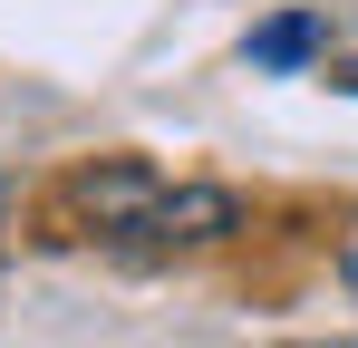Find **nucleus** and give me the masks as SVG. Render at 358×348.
<instances>
[{"mask_svg":"<svg viewBox=\"0 0 358 348\" xmlns=\"http://www.w3.org/2000/svg\"><path fill=\"white\" fill-rule=\"evenodd\" d=\"M68 194H78V213H87V223H97V232H136V213L155 203V174H145V165H126V155H117V165L78 174Z\"/></svg>","mask_w":358,"mask_h":348,"instance_id":"f03ea898","label":"nucleus"},{"mask_svg":"<svg viewBox=\"0 0 358 348\" xmlns=\"http://www.w3.org/2000/svg\"><path fill=\"white\" fill-rule=\"evenodd\" d=\"M329 87H349V97H358V68H339V78H329Z\"/></svg>","mask_w":358,"mask_h":348,"instance_id":"20e7f679","label":"nucleus"},{"mask_svg":"<svg viewBox=\"0 0 358 348\" xmlns=\"http://www.w3.org/2000/svg\"><path fill=\"white\" fill-rule=\"evenodd\" d=\"M242 58H252V68H310V58H320V20H310V10H281V20H262V29L242 39Z\"/></svg>","mask_w":358,"mask_h":348,"instance_id":"7ed1b4c3","label":"nucleus"},{"mask_svg":"<svg viewBox=\"0 0 358 348\" xmlns=\"http://www.w3.org/2000/svg\"><path fill=\"white\" fill-rule=\"evenodd\" d=\"M339 271H349V290H358V242H349V261H339Z\"/></svg>","mask_w":358,"mask_h":348,"instance_id":"39448f33","label":"nucleus"},{"mask_svg":"<svg viewBox=\"0 0 358 348\" xmlns=\"http://www.w3.org/2000/svg\"><path fill=\"white\" fill-rule=\"evenodd\" d=\"M242 223V194L223 184H155V203L136 213V242H223Z\"/></svg>","mask_w":358,"mask_h":348,"instance_id":"f257e3e1","label":"nucleus"}]
</instances>
